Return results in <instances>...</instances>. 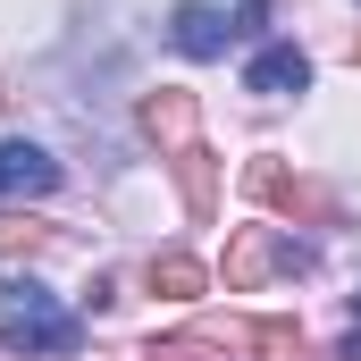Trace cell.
<instances>
[{
	"instance_id": "13",
	"label": "cell",
	"mask_w": 361,
	"mask_h": 361,
	"mask_svg": "<svg viewBox=\"0 0 361 361\" xmlns=\"http://www.w3.org/2000/svg\"><path fill=\"white\" fill-rule=\"evenodd\" d=\"M345 361H361V319H353V328H345Z\"/></svg>"
},
{
	"instance_id": "1",
	"label": "cell",
	"mask_w": 361,
	"mask_h": 361,
	"mask_svg": "<svg viewBox=\"0 0 361 361\" xmlns=\"http://www.w3.org/2000/svg\"><path fill=\"white\" fill-rule=\"evenodd\" d=\"M0 336L25 345V353H42V361H68L85 328H76V319H68L34 277H8V286H0Z\"/></svg>"
},
{
	"instance_id": "14",
	"label": "cell",
	"mask_w": 361,
	"mask_h": 361,
	"mask_svg": "<svg viewBox=\"0 0 361 361\" xmlns=\"http://www.w3.org/2000/svg\"><path fill=\"white\" fill-rule=\"evenodd\" d=\"M345 51H353V68H361V34H353V42H345Z\"/></svg>"
},
{
	"instance_id": "6",
	"label": "cell",
	"mask_w": 361,
	"mask_h": 361,
	"mask_svg": "<svg viewBox=\"0 0 361 361\" xmlns=\"http://www.w3.org/2000/svg\"><path fill=\"white\" fill-rule=\"evenodd\" d=\"M169 34H177V51H185V59H219V51L235 42V25H227L210 0H185L177 17H169Z\"/></svg>"
},
{
	"instance_id": "4",
	"label": "cell",
	"mask_w": 361,
	"mask_h": 361,
	"mask_svg": "<svg viewBox=\"0 0 361 361\" xmlns=\"http://www.w3.org/2000/svg\"><path fill=\"white\" fill-rule=\"evenodd\" d=\"M193 118H202V109H193V92H185V85L143 92V109H135V126H143L160 152H185V143H193Z\"/></svg>"
},
{
	"instance_id": "3",
	"label": "cell",
	"mask_w": 361,
	"mask_h": 361,
	"mask_svg": "<svg viewBox=\"0 0 361 361\" xmlns=\"http://www.w3.org/2000/svg\"><path fill=\"white\" fill-rule=\"evenodd\" d=\"M244 193L269 202L277 219H302V227H336V219H345V202H336L328 185L294 177V169H277V160H252V169H244Z\"/></svg>"
},
{
	"instance_id": "9",
	"label": "cell",
	"mask_w": 361,
	"mask_h": 361,
	"mask_svg": "<svg viewBox=\"0 0 361 361\" xmlns=\"http://www.w3.org/2000/svg\"><path fill=\"white\" fill-rule=\"evenodd\" d=\"M244 85H252V92H269V101H286V92H302V85H311V59H302L294 42H269V51L252 59V76H244Z\"/></svg>"
},
{
	"instance_id": "7",
	"label": "cell",
	"mask_w": 361,
	"mask_h": 361,
	"mask_svg": "<svg viewBox=\"0 0 361 361\" xmlns=\"http://www.w3.org/2000/svg\"><path fill=\"white\" fill-rule=\"evenodd\" d=\"M59 185V160L42 152V143H0V202H17V193H51Z\"/></svg>"
},
{
	"instance_id": "10",
	"label": "cell",
	"mask_w": 361,
	"mask_h": 361,
	"mask_svg": "<svg viewBox=\"0 0 361 361\" xmlns=\"http://www.w3.org/2000/svg\"><path fill=\"white\" fill-rule=\"evenodd\" d=\"M51 244H59L51 219H34V210H0V261H42Z\"/></svg>"
},
{
	"instance_id": "2",
	"label": "cell",
	"mask_w": 361,
	"mask_h": 361,
	"mask_svg": "<svg viewBox=\"0 0 361 361\" xmlns=\"http://www.w3.org/2000/svg\"><path fill=\"white\" fill-rule=\"evenodd\" d=\"M219 277H227V294H252V286H269V277H311V252H302L294 235H277V227H235Z\"/></svg>"
},
{
	"instance_id": "5",
	"label": "cell",
	"mask_w": 361,
	"mask_h": 361,
	"mask_svg": "<svg viewBox=\"0 0 361 361\" xmlns=\"http://www.w3.org/2000/svg\"><path fill=\"white\" fill-rule=\"evenodd\" d=\"M169 169H177L185 219H193V227H210V219H219V160H210L202 143H185V152H169Z\"/></svg>"
},
{
	"instance_id": "15",
	"label": "cell",
	"mask_w": 361,
	"mask_h": 361,
	"mask_svg": "<svg viewBox=\"0 0 361 361\" xmlns=\"http://www.w3.org/2000/svg\"><path fill=\"white\" fill-rule=\"evenodd\" d=\"M0 101H8V85H0Z\"/></svg>"
},
{
	"instance_id": "11",
	"label": "cell",
	"mask_w": 361,
	"mask_h": 361,
	"mask_svg": "<svg viewBox=\"0 0 361 361\" xmlns=\"http://www.w3.org/2000/svg\"><path fill=\"white\" fill-rule=\"evenodd\" d=\"M235 336H244L261 361H311V345H302V328H294V319H244Z\"/></svg>"
},
{
	"instance_id": "12",
	"label": "cell",
	"mask_w": 361,
	"mask_h": 361,
	"mask_svg": "<svg viewBox=\"0 0 361 361\" xmlns=\"http://www.w3.org/2000/svg\"><path fill=\"white\" fill-rule=\"evenodd\" d=\"M143 361H219V353H210L202 336H160V345H152Z\"/></svg>"
},
{
	"instance_id": "8",
	"label": "cell",
	"mask_w": 361,
	"mask_h": 361,
	"mask_svg": "<svg viewBox=\"0 0 361 361\" xmlns=\"http://www.w3.org/2000/svg\"><path fill=\"white\" fill-rule=\"evenodd\" d=\"M143 286H152L160 302H202V294H210V269H202L193 252H152V261H143Z\"/></svg>"
}]
</instances>
